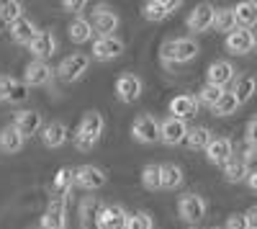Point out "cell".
<instances>
[{"mask_svg":"<svg viewBox=\"0 0 257 229\" xmlns=\"http://www.w3.org/2000/svg\"><path fill=\"white\" fill-rule=\"evenodd\" d=\"M26 98H29V88H26L21 80H13V77H11V82H8V98H6V100H11V103H24Z\"/></svg>","mask_w":257,"mask_h":229,"instance_id":"39","label":"cell"},{"mask_svg":"<svg viewBox=\"0 0 257 229\" xmlns=\"http://www.w3.org/2000/svg\"><path fill=\"white\" fill-rule=\"evenodd\" d=\"M39 229H67V198L52 196L47 211L39 219Z\"/></svg>","mask_w":257,"mask_h":229,"instance_id":"4","label":"cell"},{"mask_svg":"<svg viewBox=\"0 0 257 229\" xmlns=\"http://www.w3.org/2000/svg\"><path fill=\"white\" fill-rule=\"evenodd\" d=\"M213 111V116H231V113H237L239 111V103H237V98H234V93H221V98H219V103L211 108Z\"/></svg>","mask_w":257,"mask_h":229,"instance_id":"35","label":"cell"},{"mask_svg":"<svg viewBox=\"0 0 257 229\" xmlns=\"http://www.w3.org/2000/svg\"><path fill=\"white\" fill-rule=\"evenodd\" d=\"M54 80V67L49 65V62H29V67H26V75H24V85L26 88H44L49 85V82Z\"/></svg>","mask_w":257,"mask_h":229,"instance_id":"11","label":"cell"},{"mask_svg":"<svg viewBox=\"0 0 257 229\" xmlns=\"http://www.w3.org/2000/svg\"><path fill=\"white\" fill-rule=\"evenodd\" d=\"M198 111V103L193 95H175L173 100H170V113H173V119H180L185 121L188 116H193Z\"/></svg>","mask_w":257,"mask_h":229,"instance_id":"28","label":"cell"},{"mask_svg":"<svg viewBox=\"0 0 257 229\" xmlns=\"http://www.w3.org/2000/svg\"><path fill=\"white\" fill-rule=\"evenodd\" d=\"M254 44H257V39H254L252 29H239V26L234 29V31H229L226 39H224L226 52L234 54V57H244V54H249V52L254 49Z\"/></svg>","mask_w":257,"mask_h":229,"instance_id":"7","label":"cell"},{"mask_svg":"<svg viewBox=\"0 0 257 229\" xmlns=\"http://www.w3.org/2000/svg\"><path fill=\"white\" fill-rule=\"evenodd\" d=\"M237 157H239L242 162H247V165H249V162H252V160L257 157V144L242 142V144H239V155H237Z\"/></svg>","mask_w":257,"mask_h":229,"instance_id":"40","label":"cell"},{"mask_svg":"<svg viewBox=\"0 0 257 229\" xmlns=\"http://www.w3.org/2000/svg\"><path fill=\"white\" fill-rule=\"evenodd\" d=\"M221 93H224V88H213V85H203L201 88V93H198V106H208V108H213L219 103V98H221Z\"/></svg>","mask_w":257,"mask_h":229,"instance_id":"38","label":"cell"},{"mask_svg":"<svg viewBox=\"0 0 257 229\" xmlns=\"http://www.w3.org/2000/svg\"><path fill=\"white\" fill-rule=\"evenodd\" d=\"M132 137L139 144H155V142H160V121L152 113L137 116L134 124H132Z\"/></svg>","mask_w":257,"mask_h":229,"instance_id":"8","label":"cell"},{"mask_svg":"<svg viewBox=\"0 0 257 229\" xmlns=\"http://www.w3.org/2000/svg\"><path fill=\"white\" fill-rule=\"evenodd\" d=\"M237 77V70L229 59H216L211 62L208 70H206V85H213V88H224L226 82H231Z\"/></svg>","mask_w":257,"mask_h":229,"instance_id":"16","label":"cell"},{"mask_svg":"<svg viewBox=\"0 0 257 229\" xmlns=\"http://www.w3.org/2000/svg\"><path fill=\"white\" fill-rule=\"evenodd\" d=\"M67 36L75 41V44H85V41H90L93 39V29H90V21L88 18H72L70 21V26H67Z\"/></svg>","mask_w":257,"mask_h":229,"instance_id":"29","label":"cell"},{"mask_svg":"<svg viewBox=\"0 0 257 229\" xmlns=\"http://www.w3.org/2000/svg\"><path fill=\"white\" fill-rule=\"evenodd\" d=\"M100 201L95 196H88L80 203V229H103L100 226Z\"/></svg>","mask_w":257,"mask_h":229,"instance_id":"21","label":"cell"},{"mask_svg":"<svg viewBox=\"0 0 257 229\" xmlns=\"http://www.w3.org/2000/svg\"><path fill=\"white\" fill-rule=\"evenodd\" d=\"M142 93H144V82H142L139 75L126 72L116 80V98L121 103H134V100L142 98Z\"/></svg>","mask_w":257,"mask_h":229,"instance_id":"10","label":"cell"},{"mask_svg":"<svg viewBox=\"0 0 257 229\" xmlns=\"http://www.w3.org/2000/svg\"><path fill=\"white\" fill-rule=\"evenodd\" d=\"M244 180H247V185H249V191H257V170L249 168V173L244 175Z\"/></svg>","mask_w":257,"mask_h":229,"instance_id":"45","label":"cell"},{"mask_svg":"<svg viewBox=\"0 0 257 229\" xmlns=\"http://www.w3.org/2000/svg\"><path fill=\"white\" fill-rule=\"evenodd\" d=\"M211 139H213V134H211L208 127L188 129V134H185V147H188L190 152H198V150H206V147H208Z\"/></svg>","mask_w":257,"mask_h":229,"instance_id":"31","label":"cell"},{"mask_svg":"<svg viewBox=\"0 0 257 229\" xmlns=\"http://www.w3.org/2000/svg\"><path fill=\"white\" fill-rule=\"evenodd\" d=\"M123 229H155V219L147 211H132V214H126Z\"/></svg>","mask_w":257,"mask_h":229,"instance_id":"36","label":"cell"},{"mask_svg":"<svg viewBox=\"0 0 257 229\" xmlns=\"http://www.w3.org/2000/svg\"><path fill=\"white\" fill-rule=\"evenodd\" d=\"M0 31H8V26L3 24V21H0Z\"/></svg>","mask_w":257,"mask_h":229,"instance_id":"47","label":"cell"},{"mask_svg":"<svg viewBox=\"0 0 257 229\" xmlns=\"http://www.w3.org/2000/svg\"><path fill=\"white\" fill-rule=\"evenodd\" d=\"M221 168H224V180H226V183H242L244 175L249 173V165L242 162L239 157H229Z\"/></svg>","mask_w":257,"mask_h":229,"instance_id":"32","label":"cell"},{"mask_svg":"<svg viewBox=\"0 0 257 229\" xmlns=\"http://www.w3.org/2000/svg\"><path fill=\"white\" fill-rule=\"evenodd\" d=\"M24 144H26V139L16 132L13 124L0 129V152L3 155H18L21 150H24Z\"/></svg>","mask_w":257,"mask_h":229,"instance_id":"24","label":"cell"},{"mask_svg":"<svg viewBox=\"0 0 257 229\" xmlns=\"http://www.w3.org/2000/svg\"><path fill=\"white\" fill-rule=\"evenodd\" d=\"M231 13H234V24L239 29H252L257 24V3H252V0H244L237 8H231Z\"/></svg>","mask_w":257,"mask_h":229,"instance_id":"27","label":"cell"},{"mask_svg":"<svg viewBox=\"0 0 257 229\" xmlns=\"http://www.w3.org/2000/svg\"><path fill=\"white\" fill-rule=\"evenodd\" d=\"M29 52H31L34 59L47 62V57H52L57 52V36H54V31H49V29L36 31V36L31 39V44H29Z\"/></svg>","mask_w":257,"mask_h":229,"instance_id":"17","label":"cell"},{"mask_svg":"<svg viewBox=\"0 0 257 229\" xmlns=\"http://www.w3.org/2000/svg\"><path fill=\"white\" fill-rule=\"evenodd\" d=\"M121 54H123V41L118 36H98L93 41V54L90 57L98 59V62H111Z\"/></svg>","mask_w":257,"mask_h":229,"instance_id":"15","label":"cell"},{"mask_svg":"<svg viewBox=\"0 0 257 229\" xmlns=\"http://www.w3.org/2000/svg\"><path fill=\"white\" fill-rule=\"evenodd\" d=\"M254 132H257V121L252 119V121L247 124V129H244V142L254 144V142H257V134H254Z\"/></svg>","mask_w":257,"mask_h":229,"instance_id":"44","label":"cell"},{"mask_svg":"<svg viewBox=\"0 0 257 229\" xmlns=\"http://www.w3.org/2000/svg\"><path fill=\"white\" fill-rule=\"evenodd\" d=\"M185 134H188V124L185 121L173 119V116H167L165 121H160V142L167 144V147H178V144H183Z\"/></svg>","mask_w":257,"mask_h":229,"instance_id":"12","label":"cell"},{"mask_svg":"<svg viewBox=\"0 0 257 229\" xmlns=\"http://www.w3.org/2000/svg\"><path fill=\"white\" fill-rule=\"evenodd\" d=\"M126 214L128 211L121 203H103L100 206V226L103 229H123Z\"/></svg>","mask_w":257,"mask_h":229,"instance_id":"22","label":"cell"},{"mask_svg":"<svg viewBox=\"0 0 257 229\" xmlns=\"http://www.w3.org/2000/svg\"><path fill=\"white\" fill-rule=\"evenodd\" d=\"M85 6H88L85 0H64V3H62V8H64V11H70V13H80Z\"/></svg>","mask_w":257,"mask_h":229,"instance_id":"43","label":"cell"},{"mask_svg":"<svg viewBox=\"0 0 257 229\" xmlns=\"http://www.w3.org/2000/svg\"><path fill=\"white\" fill-rule=\"evenodd\" d=\"M103 129H105V119H103L98 111H88V113L80 119L77 129H75V134H72L75 147H77L80 152H90L95 144L100 142Z\"/></svg>","mask_w":257,"mask_h":229,"instance_id":"2","label":"cell"},{"mask_svg":"<svg viewBox=\"0 0 257 229\" xmlns=\"http://www.w3.org/2000/svg\"><path fill=\"white\" fill-rule=\"evenodd\" d=\"M105 183H108V175L98 165H80V168H75L72 185H77L82 191H100Z\"/></svg>","mask_w":257,"mask_h":229,"instance_id":"5","label":"cell"},{"mask_svg":"<svg viewBox=\"0 0 257 229\" xmlns=\"http://www.w3.org/2000/svg\"><path fill=\"white\" fill-rule=\"evenodd\" d=\"M213 11H216V8H213L211 3H198L196 8L188 13V18H185L188 31H190V34H206V31H211Z\"/></svg>","mask_w":257,"mask_h":229,"instance_id":"14","label":"cell"},{"mask_svg":"<svg viewBox=\"0 0 257 229\" xmlns=\"http://www.w3.org/2000/svg\"><path fill=\"white\" fill-rule=\"evenodd\" d=\"M88 67H90V54L72 52V54H67V57L59 62V67L54 70V75L62 82H77L85 72H88Z\"/></svg>","mask_w":257,"mask_h":229,"instance_id":"3","label":"cell"},{"mask_svg":"<svg viewBox=\"0 0 257 229\" xmlns=\"http://www.w3.org/2000/svg\"><path fill=\"white\" fill-rule=\"evenodd\" d=\"M118 24H121V18H118V13H116L113 8L98 6V8L93 11V21H90L93 34H98V36H116Z\"/></svg>","mask_w":257,"mask_h":229,"instance_id":"6","label":"cell"},{"mask_svg":"<svg viewBox=\"0 0 257 229\" xmlns=\"http://www.w3.org/2000/svg\"><path fill=\"white\" fill-rule=\"evenodd\" d=\"M21 16H24V3H18V0H3V3H0V21H3L6 26L16 24Z\"/></svg>","mask_w":257,"mask_h":229,"instance_id":"34","label":"cell"},{"mask_svg":"<svg viewBox=\"0 0 257 229\" xmlns=\"http://www.w3.org/2000/svg\"><path fill=\"white\" fill-rule=\"evenodd\" d=\"M201 54V47L196 39L180 36V39H167L160 47V59L165 67H175V65H188Z\"/></svg>","mask_w":257,"mask_h":229,"instance_id":"1","label":"cell"},{"mask_svg":"<svg viewBox=\"0 0 257 229\" xmlns=\"http://www.w3.org/2000/svg\"><path fill=\"white\" fill-rule=\"evenodd\" d=\"M39 137H41V144H44L47 150H59L62 144H67L70 129H67V124H64V121H49V124L41 127Z\"/></svg>","mask_w":257,"mask_h":229,"instance_id":"13","label":"cell"},{"mask_svg":"<svg viewBox=\"0 0 257 229\" xmlns=\"http://www.w3.org/2000/svg\"><path fill=\"white\" fill-rule=\"evenodd\" d=\"M203 152H206V160L211 165H224L229 157H234V144L229 137H213Z\"/></svg>","mask_w":257,"mask_h":229,"instance_id":"19","label":"cell"},{"mask_svg":"<svg viewBox=\"0 0 257 229\" xmlns=\"http://www.w3.org/2000/svg\"><path fill=\"white\" fill-rule=\"evenodd\" d=\"M72 175H75V168H70V165H62V168L54 173L52 178V196H64L67 198L70 188H72Z\"/></svg>","mask_w":257,"mask_h":229,"instance_id":"26","label":"cell"},{"mask_svg":"<svg viewBox=\"0 0 257 229\" xmlns=\"http://www.w3.org/2000/svg\"><path fill=\"white\" fill-rule=\"evenodd\" d=\"M206 211H208V206H206V201H203L198 193H185V196H180V201H178V214H180V219L188 221V224L201 221V219L206 216Z\"/></svg>","mask_w":257,"mask_h":229,"instance_id":"9","label":"cell"},{"mask_svg":"<svg viewBox=\"0 0 257 229\" xmlns=\"http://www.w3.org/2000/svg\"><path fill=\"white\" fill-rule=\"evenodd\" d=\"M254 88H257V82H254V77L249 75V72H244V75H239L237 80H234V98H237V103L239 106H244V103L254 95Z\"/></svg>","mask_w":257,"mask_h":229,"instance_id":"30","label":"cell"},{"mask_svg":"<svg viewBox=\"0 0 257 229\" xmlns=\"http://www.w3.org/2000/svg\"><path fill=\"white\" fill-rule=\"evenodd\" d=\"M142 185L147 191H160L162 185H160V165H155V162H149V165H144V170H142Z\"/></svg>","mask_w":257,"mask_h":229,"instance_id":"37","label":"cell"},{"mask_svg":"<svg viewBox=\"0 0 257 229\" xmlns=\"http://www.w3.org/2000/svg\"><path fill=\"white\" fill-rule=\"evenodd\" d=\"M183 180H185V175H183V168H180V165H175V162H165V165H160V185H162L165 191H175V188H180Z\"/></svg>","mask_w":257,"mask_h":229,"instance_id":"25","label":"cell"},{"mask_svg":"<svg viewBox=\"0 0 257 229\" xmlns=\"http://www.w3.org/2000/svg\"><path fill=\"white\" fill-rule=\"evenodd\" d=\"M8 82H11V77H0V103L8 98Z\"/></svg>","mask_w":257,"mask_h":229,"instance_id":"46","label":"cell"},{"mask_svg":"<svg viewBox=\"0 0 257 229\" xmlns=\"http://www.w3.org/2000/svg\"><path fill=\"white\" fill-rule=\"evenodd\" d=\"M211 29H213V31H219V34H229V31L237 29V24H234V13H231V8H219V11H213Z\"/></svg>","mask_w":257,"mask_h":229,"instance_id":"33","label":"cell"},{"mask_svg":"<svg viewBox=\"0 0 257 229\" xmlns=\"http://www.w3.org/2000/svg\"><path fill=\"white\" fill-rule=\"evenodd\" d=\"M13 127L21 137H34L41 132V127H44V119H41L39 111H18L16 119H13Z\"/></svg>","mask_w":257,"mask_h":229,"instance_id":"20","label":"cell"},{"mask_svg":"<svg viewBox=\"0 0 257 229\" xmlns=\"http://www.w3.org/2000/svg\"><path fill=\"white\" fill-rule=\"evenodd\" d=\"M242 216H244V226L247 229H257V206H249L247 214H242Z\"/></svg>","mask_w":257,"mask_h":229,"instance_id":"42","label":"cell"},{"mask_svg":"<svg viewBox=\"0 0 257 229\" xmlns=\"http://www.w3.org/2000/svg\"><path fill=\"white\" fill-rule=\"evenodd\" d=\"M8 31H11V39L16 41V44H31V39L36 36V24H34V21L31 18H26V16H21L18 21H16V24H11L8 26Z\"/></svg>","mask_w":257,"mask_h":229,"instance_id":"23","label":"cell"},{"mask_svg":"<svg viewBox=\"0 0 257 229\" xmlns=\"http://www.w3.org/2000/svg\"><path fill=\"white\" fill-rule=\"evenodd\" d=\"M224 229H247V226H244V216H242V214H231V216L226 219Z\"/></svg>","mask_w":257,"mask_h":229,"instance_id":"41","label":"cell"},{"mask_svg":"<svg viewBox=\"0 0 257 229\" xmlns=\"http://www.w3.org/2000/svg\"><path fill=\"white\" fill-rule=\"evenodd\" d=\"M183 3H173V0H147V3L142 6V16L147 18V21H152V24H157V21H165V18H170L178 8H180Z\"/></svg>","mask_w":257,"mask_h":229,"instance_id":"18","label":"cell"}]
</instances>
